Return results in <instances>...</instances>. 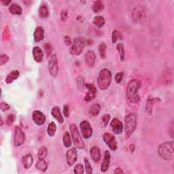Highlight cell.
Listing matches in <instances>:
<instances>
[{"instance_id": "obj_1", "label": "cell", "mask_w": 174, "mask_h": 174, "mask_svg": "<svg viewBox=\"0 0 174 174\" xmlns=\"http://www.w3.org/2000/svg\"><path fill=\"white\" fill-rule=\"evenodd\" d=\"M141 87L140 80L133 79L128 84L127 88V98L128 101L131 103H137L140 102L139 91Z\"/></svg>"}, {"instance_id": "obj_2", "label": "cell", "mask_w": 174, "mask_h": 174, "mask_svg": "<svg viewBox=\"0 0 174 174\" xmlns=\"http://www.w3.org/2000/svg\"><path fill=\"white\" fill-rule=\"evenodd\" d=\"M158 153L162 159L165 161L171 160L174 155V144L173 141H165L159 145Z\"/></svg>"}, {"instance_id": "obj_3", "label": "cell", "mask_w": 174, "mask_h": 174, "mask_svg": "<svg viewBox=\"0 0 174 174\" xmlns=\"http://www.w3.org/2000/svg\"><path fill=\"white\" fill-rule=\"evenodd\" d=\"M112 79V72L107 68H103L99 71L98 78V86L101 91H106L110 86Z\"/></svg>"}, {"instance_id": "obj_4", "label": "cell", "mask_w": 174, "mask_h": 174, "mask_svg": "<svg viewBox=\"0 0 174 174\" xmlns=\"http://www.w3.org/2000/svg\"><path fill=\"white\" fill-rule=\"evenodd\" d=\"M137 124V116L135 113H130L124 118V131L127 137H129L135 131Z\"/></svg>"}, {"instance_id": "obj_5", "label": "cell", "mask_w": 174, "mask_h": 174, "mask_svg": "<svg viewBox=\"0 0 174 174\" xmlns=\"http://www.w3.org/2000/svg\"><path fill=\"white\" fill-rule=\"evenodd\" d=\"M87 42L83 37L76 38L70 48V53L73 56L80 55L86 46Z\"/></svg>"}, {"instance_id": "obj_6", "label": "cell", "mask_w": 174, "mask_h": 174, "mask_svg": "<svg viewBox=\"0 0 174 174\" xmlns=\"http://www.w3.org/2000/svg\"><path fill=\"white\" fill-rule=\"evenodd\" d=\"M70 131L71 133V137L73 142L74 144L75 147L78 149H84V143L82 139V136L80 135V133L77 127L76 124H71L70 125Z\"/></svg>"}, {"instance_id": "obj_7", "label": "cell", "mask_w": 174, "mask_h": 174, "mask_svg": "<svg viewBox=\"0 0 174 174\" xmlns=\"http://www.w3.org/2000/svg\"><path fill=\"white\" fill-rule=\"evenodd\" d=\"M132 17L135 23H142L146 17V13H145V9L140 6L135 7L132 11Z\"/></svg>"}, {"instance_id": "obj_8", "label": "cell", "mask_w": 174, "mask_h": 174, "mask_svg": "<svg viewBox=\"0 0 174 174\" xmlns=\"http://www.w3.org/2000/svg\"><path fill=\"white\" fill-rule=\"evenodd\" d=\"M48 71L50 74L55 77L57 75L59 72V65H58V59L56 54H51L48 61Z\"/></svg>"}, {"instance_id": "obj_9", "label": "cell", "mask_w": 174, "mask_h": 174, "mask_svg": "<svg viewBox=\"0 0 174 174\" xmlns=\"http://www.w3.org/2000/svg\"><path fill=\"white\" fill-rule=\"evenodd\" d=\"M80 131L84 139H89L93 134V129L90 123L87 120H83L80 123Z\"/></svg>"}, {"instance_id": "obj_10", "label": "cell", "mask_w": 174, "mask_h": 174, "mask_svg": "<svg viewBox=\"0 0 174 174\" xmlns=\"http://www.w3.org/2000/svg\"><path fill=\"white\" fill-rule=\"evenodd\" d=\"M25 141V134L22 129L18 126H17L14 129V144L16 147L20 146L24 144Z\"/></svg>"}, {"instance_id": "obj_11", "label": "cell", "mask_w": 174, "mask_h": 174, "mask_svg": "<svg viewBox=\"0 0 174 174\" xmlns=\"http://www.w3.org/2000/svg\"><path fill=\"white\" fill-rule=\"evenodd\" d=\"M103 141L112 151H115L118 148V144L115 137L110 133H105L103 135Z\"/></svg>"}, {"instance_id": "obj_12", "label": "cell", "mask_w": 174, "mask_h": 174, "mask_svg": "<svg viewBox=\"0 0 174 174\" xmlns=\"http://www.w3.org/2000/svg\"><path fill=\"white\" fill-rule=\"evenodd\" d=\"M78 159V152L76 148L69 149L66 152V161L69 166L74 165Z\"/></svg>"}, {"instance_id": "obj_13", "label": "cell", "mask_w": 174, "mask_h": 174, "mask_svg": "<svg viewBox=\"0 0 174 174\" xmlns=\"http://www.w3.org/2000/svg\"><path fill=\"white\" fill-rule=\"evenodd\" d=\"M85 87L87 88L88 91L87 92V93L85 95L84 99L85 102H89L93 100L96 97L97 88L94 85L92 84H85Z\"/></svg>"}, {"instance_id": "obj_14", "label": "cell", "mask_w": 174, "mask_h": 174, "mask_svg": "<svg viewBox=\"0 0 174 174\" xmlns=\"http://www.w3.org/2000/svg\"><path fill=\"white\" fill-rule=\"evenodd\" d=\"M110 126L112 129L113 133L116 135H120L123 133L124 129L123 123L117 118L113 119L110 123Z\"/></svg>"}, {"instance_id": "obj_15", "label": "cell", "mask_w": 174, "mask_h": 174, "mask_svg": "<svg viewBox=\"0 0 174 174\" xmlns=\"http://www.w3.org/2000/svg\"><path fill=\"white\" fill-rule=\"evenodd\" d=\"M32 119L35 124L41 126L46 123V116L40 110H35L32 114Z\"/></svg>"}, {"instance_id": "obj_16", "label": "cell", "mask_w": 174, "mask_h": 174, "mask_svg": "<svg viewBox=\"0 0 174 174\" xmlns=\"http://www.w3.org/2000/svg\"><path fill=\"white\" fill-rule=\"evenodd\" d=\"M96 61V55L93 50H88L85 55V63L88 67H94Z\"/></svg>"}, {"instance_id": "obj_17", "label": "cell", "mask_w": 174, "mask_h": 174, "mask_svg": "<svg viewBox=\"0 0 174 174\" xmlns=\"http://www.w3.org/2000/svg\"><path fill=\"white\" fill-rule=\"evenodd\" d=\"M110 159H111L110 152L108 150H106L104 152L103 160L102 161V165H101V171L102 173H105L108 171L109 167H110Z\"/></svg>"}, {"instance_id": "obj_18", "label": "cell", "mask_w": 174, "mask_h": 174, "mask_svg": "<svg viewBox=\"0 0 174 174\" xmlns=\"http://www.w3.org/2000/svg\"><path fill=\"white\" fill-rule=\"evenodd\" d=\"M32 55H33V57L35 62L40 63L42 61L44 58V52L39 46L34 47L33 50H32Z\"/></svg>"}, {"instance_id": "obj_19", "label": "cell", "mask_w": 174, "mask_h": 174, "mask_svg": "<svg viewBox=\"0 0 174 174\" xmlns=\"http://www.w3.org/2000/svg\"><path fill=\"white\" fill-rule=\"evenodd\" d=\"M34 38L35 42L42 41L44 38V29L41 26H38L35 28L34 33Z\"/></svg>"}, {"instance_id": "obj_20", "label": "cell", "mask_w": 174, "mask_h": 174, "mask_svg": "<svg viewBox=\"0 0 174 174\" xmlns=\"http://www.w3.org/2000/svg\"><path fill=\"white\" fill-rule=\"evenodd\" d=\"M21 161L25 169H28L31 167L32 165H33L34 158L32 156L31 154H27V155L23 156Z\"/></svg>"}, {"instance_id": "obj_21", "label": "cell", "mask_w": 174, "mask_h": 174, "mask_svg": "<svg viewBox=\"0 0 174 174\" xmlns=\"http://www.w3.org/2000/svg\"><path fill=\"white\" fill-rule=\"evenodd\" d=\"M51 114L53 118L58 121L59 123H63L64 122V119L61 114V112L59 107H54L52 108L51 110Z\"/></svg>"}, {"instance_id": "obj_22", "label": "cell", "mask_w": 174, "mask_h": 174, "mask_svg": "<svg viewBox=\"0 0 174 174\" xmlns=\"http://www.w3.org/2000/svg\"><path fill=\"white\" fill-rule=\"evenodd\" d=\"M90 155L92 159L95 162H99V160L101 159V156H102L100 149L98 146H93L91 148Z\"/></svg>"}, {"instance_id": "obj_23", "label": "cell", "mask_w": 174, "mask_h": 174, "mask_svg": "<svg viewBox=\"0 0 174 174\" xmlns=\"http://www.w3.org/2000/svg\"><path fill=\"white\" fill-rule=\"evenodd\" d=\"M20 76V72L18 70H13L12 71L10 74L7 76L5 80V82L7 84H10L13 83L15 80H17Z\"/></svg>"}, {"instance_id": "obj_24", "label": "cell", "mask_w": 174, "mask_h": 174, "mask_svg": "<svg viewBox=\"0 0 174 174\" xmlns=\"http://www.w3.org/2000/svg\"><path fill=\"white\" fill-rule=\"evenodd\" d=\"M156 101H157L156 98H154V97H152V96L148 97L147 102H146V105H145V112L148 113L149 114H152L154 105H155Z\"/></svg>"}, {"instance_id": "obj_25", "label": "cell", "mask_w": 174, "mask_h": 174, "mask_svg": "<svg viewBox=\"0 0 174 174\" xmlns=\"http://www.w3.org/2000/svg\"><path fill=\"white\" fill-rule=\"evenodd\" d=\"M9 11L11 14L14 15H18L20 16L23 14V9L17 3H13L9 6Z\"/></svg>"}, {"instance_id": "obj_26", "label": "cell", "mask_w": 174, "mask_h": 174, "mask_svg": "<svg viewBox=\"0 0 174 174\" xmlns=\"http://www.w3.org/2000/svg\"><path fill=\"white\" fill-rule=\"evenodd\" d=\"M104 8L105 6L103 2L102 1H100V0H98V1H95L94 2L92 9L95 13H99L104 10Z\"/></svg>"}, {"instance_id": "obj_27", "label": "cell", "mask_w": 174, "mask_h": 174, "mask_svg": "<svg viewBox=\"0 0 174 174\" xmlns=\"http://www.w3.org/2000/svg\"><path fill=\"white\" fill-rule=\"evenodd\" d=\"M49 9L46 4L40 6L39 8V16L41 18H46L49 16Z\"/></svg>"}, {"instance_id": "obj_28", "label": "cell", "mask_w": 174, "mask_h": 174, "mask_svg": "<svg viewBox=\"0 0 174 174\" xmlns=\"http://www.w3.org/2000/svg\"><path fill=\"white\" fill-rule=\"evenodd\" d=\"M71 137L69 132L66 131L63 133V145L66 148H70L71 146L72 140Z\"/></svg>"}, {"instance_id": "obj_29", "label": "cell", "mask_w": 174, "mask_h": 174, "mask_svg": "<svg viewBox=\"0 0 174 174\" xmlns=\"http://www.w3.org/2000/svg\"><path fill=\"white\" fill-rule=\"evenodd\" d=\"M101 106L99 103L92 104L89 109V114L92 116H97L100 112Z\"/></svg>"}, {"instance_id": "obj_30", "label": "cell", "mask_w": 174, "mask_h": 174, "mask_svg": "<svg viewBox=\"0 0 174 174\" xmlns=\"http://www.w3.org/2000/svg\"><path fill=\"white\" fill-rule=\"evenodd\" d=\"M92 23L96 27H98V28H102L106 23V21H105V18L103 17L98 15L96 16L92 20Z\"/></svg>"}, {"instance_id": "obj_31", "label": "cell", "mask_w": 174, "mask_h": 174, "mask_svg": "<svg viewBox=\"0 0 174 174\" xmlns=\"http://www.w3.org/2000/svg\"><path fill=\"white\" fill-rule=\"evenodd\" d=\"M56 129H57V127H56V125L55 123L53 122V121H52V122H50V123L48 124V128H47L48 135L50 137L55 136V133L56 132Z\"/></svg>"}, {"instance_id": "obj_32", "label": "cell", "mask_w": 174, "mask_h": 174, "mask_svg": "<svg viewBox=\"0 0 174 174\" xmlns=\"http://www.w3.org/2000/svg\"><path fill=\"white\" fill-rule=\"evenodd\" d=\"M35 167L38 170H40L41 171L44 172L47 170L48 165L47 163V162L45 161V159H43L38 161L37 163L35 165Z\"/></svg>"}, {"instance_id": "obj_33", "label": "cell", "mask_w": 174, "mask_h": 174, "mask_svg": "<svg viewBox=\"0 0 174 174\" xmlns=\"http://www.w3.org/2000/svg\"><path fill=\"white\" fill-rule=\"evenodd\" d=\"M116 49L117 51L119 52V55L120 56V59L121 61H123L125 59V51H124V48L123 43H119L116 45Z\"/></svg>"}, {"instance_id": "obj_34", "label": "cell", "mask_w": 174, "mask_h": 174, "mask_svg": "<svg viewBox=\"0 0 174 174\" xmlns=\"http://www.w3.org/2000/svg\"><path fill=\"white\" fill-rule=\"evenodd\" d=\"M76 83L78 90L80 91H83L85 88V84H86V83H85L84 78L82 76H78L77 77Z\"/></svg>"}, {"instance_id": "obj_35", "label": "cell", "mask_w": 174, "mask_h": 174, "mask_svg": "<svg viewBox=\"0 0 174 174\" xmlns=\"http://www.w3.org/2000/svg\"><path fill=\"white\" fill-rule=\"evenodd\" d=\"M48 154V150L46 146H42L39 149L38 156L39 160L45 159Z\"/></svg>"}, {"instance_id": "obj_36", "label": "cell", "mask_w": 174, "mask_h": 174, "mask_svg": "<svg viewBox=\"0 0 174 174\" xmlns=\"http://www.w3.org/2000/svg\"><path fill=\"white\" fill-rule=\"evenodd\" d=\"M106 49H107V46L106 43L104 42H102L99 46V52L100 56L102 59H105L106 58Z\"/></svg>"}, {"instance_id": "obj_37", "label": "cell", "mask_w": 174, "mask_h": 174, "mask_svg": "<svg viewBox=\"0 0 174 174\" xmlns=\"http://www.w3.org/2000/svg\"><path fill=\"white\" fill-rule=\"evenodd\" d=\"M84 165H85V169H86V172L88 174H91L92 173V166L90 163L89 161L87 159V158H84Z\"/></svg>"}, {"instance_id": "obj_38", "label": "cell", "mask_w": 174, "mask_h": 174, "mask_svg": "<svg viewBox=\"0 0 174 174\" xmlns=\"http://www.w3.org/2000/svg\"><path fill=\"white\" fill-rule=\"evenodd\" d=\"M74 172L76 174H83L84 172V169L82 164H77L74 169Z\"/></svg>"}, {"instance_id": "obj_39", "label": "cell", "mask_w": 174, "mask_h": 174, "mask_svg": "<svg viewBox=\"0 0 174 174\" xmlns=\"http://www.w3.org/2000/svg\"><path fill=\"white\" fill-rule=\"evenodd\" d=\"M120 37V33L118 31H117V30L113 31L112 34V43L115 44Z\"/></svg>"}, {"instance_id": "obj_40", "label": "cell", "mask_w": 174, "mask_h": 174, "mask_svg": "<svg viewBox=\"0 0 174 174\" xmlns=\"http://www.w3.org/2000/svg\"><path fill=\"white\" fill-rule=\"evenodd\" d=\"M110 114H104L103 116H102V124L104 125V126H106V125H108V124L109 123V122H110Z\"/></svg>"}, {"instance_id": "obj_41", "label": "cell", "mask_w": 174, "mask_h": 174, "mask_svg": "<svg viewBox=\"0 0 174 174\" xmlns=\"http://www.w3.org/2000/svg\"><path fill=\"white\" fill-rule=\"evenodd\" d=\"M8 61H9L8 56L5 54L2 55L1 56H0V66H3V65L7 63Z\"/></svg>"}, {"instance_id": "obj_42", "label": "cell", "mask_w": 174, "mask_h": 174, "mask_svg": "<svg viewBox=\"0 0 174 174\" xmlns=\"http://www.w3.org/2000/svg\"><path fill=\"white\" fill-rule=\"evenodd\" d=\"M68 18V11L67 10L63 9L61 13V19L63 22H66Z\"/></svg>"}, {"instance_id": "obj_43", "label": "cell", "mask_w": 174, "mask_h": 174, "mask_svg": "<svg viewBox=\"0 0 174 174\" xmlns=\"http://www.w3.org/2000/svg\"><path fill=\"white\" fill-rule=\"evenodd\" d=\"M16 120V116L14 114H9L6 119V123L8 125H12Z\"/></svg>"}, {"instance_id": "obj_44", "label": "cell", "mask_w": 174, "mask_h": 174, "mask_svg": "<svg viewBox=\"0 0 174 174\" xmlns=\"http://www.w3.org/2000/svg\"><path fill=\"white\" fill-rule=\"evenodd\" d=\"M123 78V72H119L117 73L115 76V82L117 84H120L122 82Z\"/></svg>"}, {"instance_id": "obj_45", "label": "cell", "mask_w": 174, "mask_h": 174, "mask_svg": "<svg viewBox=\"0 0 174 174\" xmlns=\"http://www.w3.org/2000/svg\"><path fill=\"white\" fill-rule=\"evenodd\" d=\"M0 108H1V110L2 112H6L10 110V106L6 102H2L0 103Z\"/></svg>"}, {"instance_id": "obj_46", "label": "cell", "mask_w": 174, "mask_h": 174, "mask_svg": "<svg viewBox=\"0 0 174 174\" xmlns=\"http://www.w3.org/2000/svg\"><path fill=\"white\" fill-rule=\"evenodd\" d=\"M64 42L65 44H66L67 46H71V44H72V42H71V39L69 35H66L64 37Z\"/></svg>"}, {"instance_id": "obj_47", "label": "cell", "mask_w": 174, "mask_h": 174, "mask_svg": "<svg viewBox=\"0 0 174 174\" xmlns=\"http://www.w3.org/2000/svg\"><path fill=\"white\" fill-rule=\"evenodd\" d=\"M63 114L66 118L70 116V108H69L68 105H65L63 106Z\"/></svg>"}, {"instance_id": "obj_48", "label": "cell", "mask_w": 174, "mask_h": 174, "mask_svg": "<svg viewBox=\"0 0 174 174\" xmlns=\"http://www.w3.org/2000/svg\"><path fill=\"white\" fill-rule=\"evenodd\" d=\"M44 48H45L46 54L50 56L51 55V52H52V47L50 46V44H48V43H46L45 44V46H44Z\"/></svg>"}, {"instance_id": "obj_49", "label": "cell", "mask_w": 174, "mask_h": 174, "mask_svg": "<svg viewBox=\"0 0 174 174\" xmlns=\"http://www.w3.org/2000/svg\"><path fill=\"white\" fill-rule=\"evenodd\" d=\"M169 134L171 136V138H173V123L171 122V125L169 127Z\"/></svg>"}, {"instance_id": "obj_50", "label": "cell", "mask_w": 174, "mask_h": 174, "mask_svg": "<svg viewBox=\"0 0 174 174\" xmlns=\"http://www.w3.org/2000/svg\"><path fill=\"white\" fill-rule=\"evenodd\" d=\"M114 173H116V174H119V173H124V172L123 171V169H121V168H116L115 170H114Z\"/></svg>"}, {"instance_id": "obj_51", "label": "cell", "mask_w": 174, "mask_h": 174, "mask_svg": "<svg viewBox=\"0 0 174 174\" xmlns=\"http://www.w3.org/2000/svg\"><path fill=\"white\" fill-rule=\"evenodd\" d=\"M1 3H2V4L3 6H10V4L12 3V1H10V0H8V1H5V0H3V1H2Z\"/></svg>"}, {"instance_id": "obj_52", "label": "cell", "mask_w": 174, "mask_h": 174, "mask_svg": "<svg viewBox=\"0 0 174 174\" xmlns=\"http://www.w3.org/2000/svg\"><path fill=\"white\" fill-rule=\"evenodd\" d=\"M135 149V144H131V145H130V150H131V153L134 152Z\"/></svg>"}, {"instance_id": "obj_53", "label": "cell", "mask_w": 174, "mask_h": 174, "mask_svg": "<svg viewBox=\"0 0 174 174\" xmlns=\"http://www.w3.org/2000/svg\"><path fill=\"white\" fill-rule=\"evenodd\" d=\"M23 3H25V6H29L31 3V2L29 1V0H28V1H26V0H25V1H23Z\"/></svg>"}, {"instance_id": "obj_54", "label": "cell", "mask_w": 174, "mask_h": 174, "mask_svg": "<svg viewBox=\"0 0 174 174\" xmlns=\"http://www.w3.org/2000/svg\"><path fill=\"white\" fill-rule=\"evenodd\" d=\"M3 125V121H2V119L1 120V126H2Z\"/></svg>"}]
</instances>
